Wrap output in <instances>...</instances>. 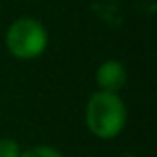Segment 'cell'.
I'll list each match as a JSON object with an SVG mask.
<instances>
[{
  "label": "cell",
  "mask_w": 157,
  "mask_h": 157,
  "mask_svg": "<svg viewBox=\"0 0 157 157\" xmlns=\"http://www.w3.org/2000/svg\"><path fill=\"white\" fill-rule=\"evenodd\" d=\"M20 147L14 139H0V157H20Z\"/></svg>",
  "instance_id": "obj_5"
},
{
  "label": "cell",
  "mask_w": 157,
  "mask_h": 157,
  "mask_svg": "<svg viewBox=\"0 0 157 157\" xmlns=\"http://www.w3.org/2000/svg\"><path fill=\"white\" fill-rule=\"evenodd\" d=\"M127 111L117 94L96 92L86 105L88 129L100 139H113L125 127Z\"/></svg>",
  "instance_id": "obj_1"
},
{
  "label": "cell",
  "mask_w": 157,
  "mask_h": 157,
  "mask_svg": "<svg viewBox=\"0 0 157 157\" xmlns=\"http://www.w3.org/2000/svg\"><path fill=\"white\" fill-rule=\"evenodd\" d=\"M20 157H64L60 153V151H56L54 147H32V149L24 151V153H20Z\"/></svg>",
  "instance_id": "obj_4"
},
{
  "label": "cell",
  "mask_w": 157,
  "mask_h": 157,
  "mask_svg": "<svg viewBox=\"0 0 157 157\" xmlns=\"http://www.w3.org/2000/svg\"><path fill=\"white\" fill-rule=\"evenodd\" d=\"M8 52L20 60L38 58L48 46L46 28L34 18H20L6 32Z\"/></svg>",
  "instance_id": "obj_2"
},
{
  "label": "cell",
  "mask_w": 157,
  "mask_h": 157,
  "mask_svg": "<svg viewBox=\"0 0 157 157\" xmlns=\"http://www.w3.org/2000/svg\"><path fill=\"white\" fill-rule=\"evenodd\" d=\"M127 80V74L123 64H119L117 60H107L100 66L96 74V82L100 86V92H111V94H117L119 90L125 86Z\"/></svg>",
  "instance_id": "obj_3"
}]
</instances>
